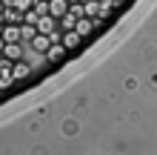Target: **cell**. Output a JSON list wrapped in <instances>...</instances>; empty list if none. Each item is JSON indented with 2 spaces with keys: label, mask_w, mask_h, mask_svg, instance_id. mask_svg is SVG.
<instances>
[{
  "label": "cell",
  "mask_w": 157,
  "mask_h": 155,
  "mask_svg": "<svg viewBox=\"0 0 157 155\" xmlns=\"http://www.w3.org/2000/svg\"><path fill=\"white\" fill-rule=\"evenodd\" d=\"M32 72H34V63L26 60V58H20V60L12 63V80H14V84H17V80H26Z\"/></svg>",
  "instance_id": "obj_1"
},
{
  "label": "cell",
  "mask_w": 157,
  "mask_h": 155,
  "mask_svg": "<svg viewBox=\"0 0 157 155\" xmlns=\"http://www.w3.org/2000/svg\"><path fill=\"white\" fill-rule=\"evenodd\" d=\"M60 43H63V46H66V52L71 55V52H77V49H80L86 40H83L75 29H69V32H63V35H60Z\"/></svg>",
  "instance_id": "obj_2"
},
{
  "label": "cell",
  "mask_w": 157,
  "mask_h": 155,
  "mask_svg": "<svg viewBox=\"0 0 157 155\" xmlns=\"http://www.w3.org/2000/svg\"><path fill=\"white\" fill-rule=\"evenodd\" d=\"M0 38H3L6 43H23V40H20V23H3Z\"/></svg>",
  "instance_id": "obj_3"
},
{
  "label": "cell",
  "mask_w": 157,
  "mask_h": 155,
  "mask_svg": "<svg viewBox=\"0 0 157 155\" xmlns=\"http://www.w3.org/2000/svg\"><path fill=\"white\" fill-rule=\"evenodd\" d=\"M26 46H29L34 55H43L46 49H49L52 46V40H49V35H43V32H37V35H34V38L29 40V43H26Z\"/></svg>",
  "instance_id": "obj_4"
},
{
  "label": "cell",
  "mask_w": 157,
  "mask_h": 155,
  "mask_svg": "<svg viewBox=\"0 0 157 155\" xmlns=\"http://www.w3.org/2000/svg\"><path fill=\"white\" fill-rule=\"evenodd\" d=\"M40 58H46V60H52V63H57V60H63V58H69V52H66V46L63 43H52L49 49H46Z\"/></svg>",
  "instance_id": "obj_5"
},
{
  "label": "cell",
  "mask_w": 157,
  "mask_h": 155,
  "mask_svg": "<svg viewBox=\"0 0 157 155\" xmlns=\"http://www.w3.org/2000/svg\"><path fill=\"white\" fill-rule=\"evenodd\" d=\"M75 32L80 35L83 40H89L91 35H94V23H91V17H77V23H75Z\"/></svg>",
  "instance_id": "obj_6"
},
{
  "label": "cell",
  "mask_w": 157,
  "mask_h": 155,
  "mask_svg": "<svg viewBox=\"0 0 157 155\" xmlns=\"http://www.w3.org/2000/svg\"><path fill=\"white\" fill-rule=\"evenodd\" d=\"M34 26H37V32L49 35V32H54V29H57V17H52L49 12H46V14H40V17H37V23H34Z\"/></svg>",
  "instance_id": "obj_7"
},
{
  "label": "cell",
  "mask_w": 157,
  "mask_h": 155,
  "mask_svg": "<svg viewBox=\"0 0 157 155\" xmlns=\"http://www.w3.org/2000/svg\"><path fill=\"white\" fill-rule=\"evenodd\" d=\"M0 55H3V58H9V60H20L23 58V43H3V52H0Z\"/></svg>",
  "instance_id": "obj_8"
},
{
  "label": "cell",
  "mask_w": 157,
  "mask_h": 155,
  "mask_svg": "<svg viewBox=\"0 0 157 155\" xmlns=\"http://www.w3.org/2000/svg\"><path fill=\"white\" fill-rule=\"evenodd\" d=\"M0 20L3 23H23V12H17L14 6H6L3 14H0Z\"/></svg>",
  "instance_id": "obj_9"
},
{
  "label": "cell",
  "mask_w": 157,
  "mask_h": 155,
  "mask_svg": "<svg viewBox=\"0 0 157 155\" xmlns=\"http://www.w3.org/2000/svg\"><path fill=\"white\" fill-rule=\"evenodd\" d=\"M63 12H69V0H49V14L60 17Z\"/></svg>",
  "instance_id": "obj_10"
},
{
  "label": "cell",
  "mask_w": 157,
  "mask_h": 155,
  "mask_svg": "<svg viewBox=\"0 0 157 155\" xmlns=\"http://www.w3.org/2000/svg\"><path fill=\"white\" fill-rule=\"evenodd\" d=\"M34 35H37V26H34V23H20V40L23 43H29Z\"/></svg>",
  "instance_id": "obj_11"
},
{
  "label": "cell",
  "mask_w": 157,
  "mask_h": 155,
  "mask_svg": "<svg viewBox=\"0 0 157 155\" xmlns=\"http://www.w3.org/2000/svg\"><path fill=\"white\" fill-rule=\"evenodd\" d=\"M97 14V0H86L83 3V17H94Z\"/></svg>",
  "instance_id": "obj_12"
},
{
  "label": "cell",
  "mask_w": 157,
  "mask_h": 155,
  "mask_svg": "<svg viewBox=\"0 0 157 155\" xmlns=\"http://www.w3.org/2000/svg\"><path fill=\"white\" fill-rule=\"evenodd\" d=\"M34 6V0H14V9L17 12H26V9H32Z\"/></svg>",
  "instance_id": "obj_13"
},
{
  "label": "cell",
  "mask_w": 157,
  "mask_h": 155,
  "mask_svg": "<svg viewBox=\"0 0 157 155\" xmlns=\"http://www.w3.org/2000/svg\"><path fill=\"white\" fill-rule=\"evenodd\" d=\"M112 3H114V6H117V9H120V12H123V9H126V6H128V3H132V0H112Z\"/></svg>",
  "instance_id": "obj_14"
},
{
  "label": "cell",
  "mask_w": 157,
  "mask_h": 155,
  "mask_svg": "<svg viewBox=\"0 0 157 155\" xmlns=\"http://www.w3.org/2000/svg\"><path fill=\"white\" fill-rule=\"evenodd\" d=\"M3 9H6V6H3V0H0V14H3Z\"/></svg>",
  "instance_id": "obj_15"
},
{
  "label": "cell",
  "mask_w": 157,
  "mask_h": 155,
  "mask_svg": "<svg viewBox=\"0 0 157 155\" xmlns=\"http://www.w3.org/2000/svg\"><path fill=\"white\" fill-rule=\"evenodd\" d=\"M3 43H6V40H3V38H0V52H3Z\"/></svg>",
  "instance_id": "obj_16"
},
{
  "label": "cell",
  "mask_w": 157,
  "mask_h": 155,
  "mask_svg": "<svg viewBox=\"0 0 157 155\" xmlns=\"http://www.w3.org/2000/svg\"><path fill=\"white\" fill-rule=\"evenodd\" d=\"M80 3H86V0H80Z\"/></svg>",
  "instance_id": "obj_17"
}]
</instances>
